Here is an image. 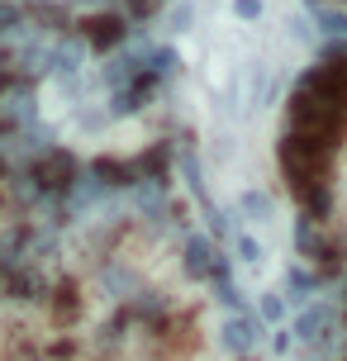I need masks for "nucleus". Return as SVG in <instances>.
Segmentation results:
<instances>
[{
    "label": "nucleus",
    "instance_id": "5",
    "mask_svg": "<svg viewBox=\"0 0 347 361\" xmlns=\"http://www.w3.org/2000/svg\"><path fill=\"white\" fill-rule=\"evenodd\" d=\"M214 257H219V247H214L209 238H200V233L185 238L181 267H185V276H190V281H209V276H214Z\"/></svg>",
    "mask_w": 347,
    "mask_h": 361
},
{
    "label": "nucleus",
    "instance_id": "9",
    "mask_svg": "<svg viewBox=\"0 0 347 361\" xmlns=\"http://www.w3.org/2000/svg\"><path fill=\"white\" fill-rule=\"evenodd\" d=\"M314 290H319V276H314V271H305V267H291V276H286V295H291L295 305H305Z\"/></svg>",
    "mask_w": 347,
    "mask_h": 361
},
{
    "label": "nucleus",
    "instance_id": "15",
    "mask_svg": "<svg viewBox=\"0 0 347 361\" xmlns=\"http://www.w3.org/2000/svg\"><path fill=\"white\" fill-rule=\"evenodd\" d=\"M233 15L243 24H252V19H262V0H233Z\"/></svg>",
    "mask_w": 347,
    "mask_h": 361
},
{
    "label": "nucleus",
    "instance_id": "3",
    "mask_svg": "<svg viewBox=\"0 0 347 361\" xmlns=\"http://www.w3.org/2000/svg\"><path fill=\"white\" fill-rule=\"evenodd\" d=\"M219 343L229 347L238 361H243L257 343H262V319H257V314H229V319H224V328H219Z\"/></svg>",
    "mask_w": 347,
    "mask_h": 361
},
{
    "label": "nucleus",
    "instance_id": "11",
    "mask_svg": "<svg viewBox=\"0 0 347 361\" xmlns=\"http://www.w3.org/2000/svg\"><path fill=\"white\" fill-rule=\"evenodd\" d=\"M314 24H319V29H324L329 38H347V15H343V10H329V5H319V10H314Z\"/></svg>",
    "mask_w": 347,
    "mask_h": 361
},
{
    "label": "nucleus",
    "instance_id": "12",
    "mask_svg": "<svg viewBox=\"0 0 347 361\" xmlns=\"http://www.w3.org/2000/svg\"><path fill=\"white\" fill-rule=\"evenodd\" d=\"M190 24H195V5H190V0H181V5L166 10V34H185Z\"/></svg>",
    "mask_w": 347,
    "mask_h": 361
},
{
    "label": "nucleus",
    "instance_id": "7",
    "mask_svg": "<svg viewBox=\"0 0 347 361\" xmlns=\"http://www.w3.org/2000/svg\"><path fill=\"white\" fill-rule=\"evenodd\" d=\"M272 209H276V204H272V195H267V190H243L233 214L248 219V224H267V219H272Z\"/></svg>",
    "mask_w": 347,
    "mask_h": 361
},
{
    "label": "nucleus",
    "instance_id": "18",
    "mask_svg": "<svg viewBox=\"0 0 347 361\" xmlns=\"http://www.w3.org/2000/svg\"><path fill=\"white\" fill-rule=\"evenodd\" d=\"M243 361H248V357H243Z\"/></svg>",
    "mask_w": 347,
    "mask_h": 361
},
{
    "label": "nucleus",
    "instance_id": "10",
    "mask_svg": "<svg viewBox=\"0 0 347 361\" xmlns=\"http://www.w3.org/2000/svg\"><path fill=\"white\" fill-rule=\"evenodd\" d=\"M176 162H181V176H185V185H190V195L205 200V180H200V162H195V152L181 147V152H176ZM205 204H209V200H205Z\"/></svg>",
    "mask_w": 347,
    "mask_h": 361
},
{
    "label": "nucleus",
    "instance_id": "6",
    "mask_svg": "<svg viewBox=\"0 0 347 361\" xmlns=\"http://www.w3.org/2000/svg\"><path fill=\"white\" fill-rule=\"evenodd\" d=\"M86 53H91V43H86L81 34H76V38L57 34V43H53V72L76 76V72H81V62H86Z\"/></svg>",
    "mask_w": 347,
    "mask_h": 361
},
{
    "label": "nucleus",
    "instance_id": "1",
    "mask_svg": "<svg viewBox=\"0 0 347 361\" xmlns=\"http://www.w3.org/2000/svg\"><path fill=\"white\" fill-rule=\"evenodd\" d=\"M29 171H34V180L43 185V195H57L67 200L76 190V157L67 152V147H53V152H43L38 162H29Z\"/></svg>",
    "mask_w": 347,
    "mask_h": 361
},
{
    "label": "nucleus",
    "instance_id": "4",
    "mask_svg": "<svg viewBox=\"0 0 347 361\" xmlns=\"http://www.w3.org/2000/svg\"><path fill=\"white\" fill-rule=\"evenodd\" d=\"M291 333L300 338V343H324L333 333V305L329 300H314V305H305L300 314H295Z\"/></svg>",
    "mask_w": 347,
    "mask_h": 361
},
{
    "label": "nucleus",
    "instance_id": "16",
    "mask_svg": "<svg viewBox=\"0 0 347 361\" xmlns=\"http://www.w3.org/2000/svg\"><path fill=\"white\" fill-rule=\"evenodd\" d=\"M62 5H67V10H105V0H62Z\"/></svg>",
    "mask_w": 347,
    "mask_h": 361
},
{
    "label": "nucleus",
    "instance_id": "17",
    "mask_svg": "<svg viewBox=\"0 0 347 361\" xmlns=\"http://www.w3.org/2000/svg\"><path fill=\"white\" fill-rule=\"evenodd\" d=\"M291 338H295V333H276V338H272V347H276V352H281V357L291 352Z\"/></svg>",
    "mask_w": 347,
    "mask_h": 361
},
{
    "label": "nucleus",
    "instance_id": "2",
    "mask_svg": "<svg viewBox=\"0 0 347 361\" xmlns=\"http://www.w3.org/2000/svg\"><path fill=\"white\" fill-rule=\"evenodd\" d=\"M81 38L91 43V53H119L128 38H133V29H128V15H119V10H95V15H86V24H81Z\"/></svg>",
    "mask_w": 347,
    "mask_h": 361
},
{
    "label": "nucleus",
    "instance_id": "8",
    "mask_svg": "<svg viewBox=\"0 0 347 361\" xmlns=\"http://www.w3.org/2000/svg\"><path fill=\"white\" fill-rule=\"evenodd\" d=\"M176 67H181V57H176V48H152L143 62V72H152L157 81H171L176 76Z\"/></svg>",
    "mask_w": 347,
    "mask_h": 361
},
{
    "label": "nucleus",
    "instance_id": "13",
    "mask_svg": "<svg viewBox=\"0 0 347 361\" xmlns=\"http://www.w3.org/2000/svg\"><path fill=\"white\" fill-rule=\"evenodd\" d=\"M257 319H262V324H281V319H286V295H262V300H257Z\"/></svg>",
    "mask_w": 347,
    "mask_h": 361
},
{
    "label": "nucleus",
    "instance_id": "14",
    "mask_svg": "<svg viewBox=\"0 0 347 361\" xmlns=\"http://www.w3.org/2000/svg\"><path fill=\"white\" fill-rule=\"evenodd\" d=\"M233 252H238V262L257 267V262H262V243H257L252 233H238V238H233Z\"/></svg>",
    "mask_w": 347,
    "mask_h": 361
}]
</instances>
